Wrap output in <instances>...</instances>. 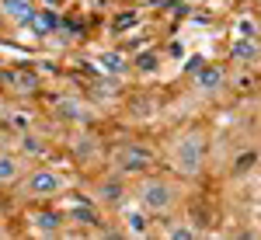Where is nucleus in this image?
<instances>
[{"label":"nucleus","instance_id":"nucleus-21","mask_svg":"<svg viewBox=\"0 0 261 240\" xmlns=\"http://www.w3.org/2000/svg\"><path fill=\"white\" fill-rule=\"evenodd\" d=\"M24 150H28V153H45L42 140H35V136H28V140H24Z\"/></svg>","mask_w":261,"mask_h":240},{"label":"nucleus","instance_id":"nucleus-11","mask_svg":"<svg viewBox=\"0 0 261 240\" xmlns=\"http://www.w3.org/2000/svg\"><path fill=\"white\" fill-rule=\"evenodd\" d=\"M18 171H21L18 157H11V153H0V184H11V181H18Z\"/></svg>","mask_w":261,"mask_h":240},{"label":"nucleus","instance_id":"nucleus-14","mask_svg":"<svg viewBox=\"0 0 261 240\" xmlns=\"http://www.w3.org/2000/svg\"><path fill=\"white\" fill-rule=\"evenodd\" d=\"M230 56H233V60H258V45H254V42H237V45L230 49Z\"/></svg>","mask_w":261,"mask_h":240},{"label":"nucleus","instance_id":"nucleus-1","mask_svg":"<svg viewBox=\"0 0 261 240\" xmlns=\"http://www.w3.org/2000/svg\"><path fill=\"white\" fill-rule=\"evenodd\" d=\"M174 199H178L174 184H167V181H143V188H140L143 212H167L174 205Z\"/></svg>","mask_w":261,"mask_h":240},{"label":"nucleus","instance_id":"nucleus-6","mask_svg":"<svg viewBox=\"0 0 261 240\" xmlns=\"http://www.w3.org/2000/svg\"><path fill=\"white\" fill-rule=\"evenodd\" d=\"M223 80H226V70H223V66H209V63H205L199 73H195V87H199V91H205V94H216V91L223 87Z\"/></svg>","mask_w":261,"mask_h":240},{"label":"nucleus","instance_id":"nucleus-2","mask_svg":"<svg viewBox=\"0 0 261 240\" xmlns=\"http://www.w3.org/2000/svg\"><path fill=\"white\" fill-rule=\"evenodd\" d=\"M63 188H66L63 174L49 171V167L32 171V174L24 178V192H28V195H35V199H49V195H56V192H63Z\"/></svg>","mask_w":261,"mask_h":240},{"label":"nucleus","instance_id":"nucleus-3","mask_svg":"<svg viewBox=\"0 0 261 240\" xmlns=\"http://www.w3.org/2000/svg\"><path fill=\"white\" fill-rule=\"evenodd\" d=\"M174 164H178L185 174H199L202 167V140L199 136H188L174 146Z\"/></svg>","mask_w":261,"mask_h":240},{"label":"nucleus","instance_id":"nucleus-26","mask_svg":"<svg viewBox=\"0 0 261 240\" xmlns=\"http://www.w3.org/2000/svg\"><path fill=\"white\" fill-rule=\"evenodd\" d=\"M202 240H216V237H202Z\"/></svg>","mask_w":261,"mask_h":240},{"label":"nucleus","instance_id":"nucleus-22","mask_svg":"<svg viewBox=\"0 0 261 240\" xmlns=\"http://www.w3.org/2000/svg\"><path fill=\"white\" fill-rule=\"evenodd\" d=\"M101 240H125L122 230H112V226H101Z\"/></svg>","mask_w":261,"mask_h":240},{"label":"nucleus","instance_id":"nucleus-8","mask_svg":"<svg viewBox=\"0 0 261 240\" xmlns=\"http://www.w3.org/2000/svg\"><path fill=\"white\" fill-rule=\"evenodd\" d=\"M4 84H11L14 91H24L28 94V91L39 87V77L35 73H24V70H11V73H4Z\"/></svg>","mask_w":261,"mask_h":240},{"label":"nucleus","instance_id":"nucleus-16","mask_svg":"<svg viewBox=\"0 0 261 240\" xmlns=\"http://www.w3.org/2000/svg\"><path fill=\"white\" fill-rule=\"evenodd\" d=\"M136 66H140L143 73H153V70L161 66V56H157V52H140V56H136Z\"/></svg>","mask_w":261,"mask_h":240},{"label":"nucleus","instance_id":"nucleus-10","mask_svg":"<svg viewBox=\"0 0 261 240\" xmlns=\"http://www.w3.org/2000/svg\"><path fill=\"white\" fill-rule=\"evenodd\" d=\"M122 195H125V188H122V181H119V178L101 181V188H98V199H101V202L115 205V202H122Z\"/></svg>","mask_w":261,"mask_h":240},{"label":"nucleus","instance_id":"nucleus-5","mask_svg":"<svg viewBox=\"0 0 261 240\" xmlns=\"http://www.w3.org/2000/svg\"><path fill=\"white\" fill-rule=\"evenodd\" d=\"M0 14L18 21V24H28L39 14V7H35V0H0Z\"/></svg>","mask_w":261,"mask_h":240},{"label":"nucleus","instance_id":"nucleus-4","mask_svg":"<svg viewBox=\"0 0 261 240\" xmlns=\"http://www.w3.org/2000/svg\"><path fill=\"white\" fill-rule=\"evenodd\" d=\"M146 164H150V150H146V146H140V143H129V146L119 153V167L125 171V174L146 171Z\"/></svg>","mask_w":261,"mask_h":240},{"label":"nucleus","instance_id":"nucleus-20","mask_svg":"<svg viewBox=\"0 0 261 240\" xmlns=\"http://www.w3.org/2000/svg\"><path fill=\"white\" fill-rule=\"evenodd\" d=\"M202 66H205V60H202V56H188V63H185V73H192V77H195Z\"/></svg>","mask_w":261,"mask_h":240},{"label":"nucleus","instance_id":"nucleus-9","mask_svg":"<svg viewBox=\"0 0 261 240\" xmlns=\"http://www.w3.org/2000/svg\"><path fill=\"white\" fill-rule=\"evenodd\" d=\"M32 226H39L45 233H53V230H60L63 226V216L60 212H53V209H39V212H32Z\"/></svg>","mask_w":261,"mask_h":240},{"label":"nucleus","instance_id":"nucleus-7","mask_svg":"<svg viewBox=\"0 0 261 240\" xmlns=\"http://www.w3.org/2000/svg\"><path fill=\"white\" fill-rule=\"evenodd\" d=\"M28 28H32L35 35H49V32H60V28H63V18L56 14V11H45V7H39V14L28 21Z\"/></svg>","mask_w":261,"mask_h":240},{"label":"nucleus","instance_id":"nucleus-24","mask_svg":"<svg viewBox=\"0 0 261 240\" xmlns=\"http://www.w3.org/2000/svg\"><path fill=\"white\" fill-rule=\"evenodd\" d=\"M35 4H42V7H45V11H56V7H60L63 0H35Z\"/></svg>","mask_w":261,"mask_h":240},{"label":"nucleus","instance_id":"nucleus-23","mask_svg":"<svg viewBox=\"0 0 261 240\" xmlns=\"http://www.w3.org/2000/svg\"><path fill=\"white\" fill-rule=\"evenodd\" d=\"M129 230H133V233H143V230H146V226H143V216H140V212H133V216H129Z\"/></svg>","mask_w":261,"mask_h":240},{"label":"nucleus","instance_id":"nucleus-19","mask_svg":"<svg viewBox=\"0 0 261 240\" xmlns=\"http://www.w3.org/2000/svg\"><path fill=\"white\" fill-rule=\"evenodd\" d=\"M254 160H258V153H244V157H237V164H233V171H237V174H244V171H247V167H251Z\"/></svg>","mask_w":261,"mask_h":240},{"label":"nucleus","instance_id":"nucleus-18","mask_svg":"<svg viewBox=\"0 0 261 240\" xmlns=\"http://www.w3.org/2000/svg\"><path fill=\"white\" fill-rule=\"evenodd\" d=\"M167 240H195V230H192V226H174Z\"/></svg>","mask_w":261,"mask_h":240},{"label":"nucleus","instance_id":"nucleus-25","mask_svg":"<svg viewBox=\"0 0 261 240\" xmlns=\"http://www.w3.org/2000/svg\"><path fill=\"white\" fill-rule=\"evenodd\" d=\"M66 240H84V237H66Z\"/></svg>","mask_w":261,"mask_h":240},{"label":"nucleus","instance_id":"nucleus-13","mask_svg":"<svg viewBox=\"0 0 261 240\" xmlns=\"http://www.w3.org/2000/svg\"><path fill=\"white\" fill-rule=\"evenodd\" d=\"M60 115L63 119H84V104L73 98H63L60 101Z\"/></svg>","mask_w":261,"mask_h":240},{"label":"nucleus","instance_id":"nucleus-15","mask_svg":"<svg viewBox=\"0 0 261 240\" xmlns=\"http://www.w3.org/2000/svg\"><path fill=\"white\" fill-rule=\"evenodd\" d=\"M136 21H140V14H136V11H125V14H115L112 28H115V32H125V28H136Z\"/></svg>","mask_w":261,"mask_h":240},{"label":"nucleus","instance_id":"nucleus-12","mask_svg":"<svg viewBox=\"0 0 261 240\" xmlns=\"http://www.w3.org/2000/svg\"><path fill=\"white\" fill-rule=\"evenodd\" d=\"M66 216H70V220H77V223H91V226H105V223H101V216L94 212V209H91V205H77V209H70Z\"/></svg>","mask_w":261,"mask_h":240},{"label":"nucleus","instance_id":"nucleus-17","mask_svg":"<svg viewBox=\"0 0 261 240\" xmlns=\"http://www.w3.org/2000/svg\"><path fill=\"white\" fill-rule=\"evenodd\" d=\"M105 66H108V70H125V56H122V52H108V56H105Z\"/></svg>","mask_w":261,"mask_h":240}]
</instances>
